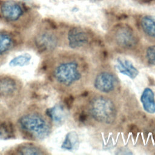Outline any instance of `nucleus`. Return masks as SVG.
<instances>
[{
  "label": "nucleus",
  "instance_id": "f3484780",
  "mask_svg": "<svg viewBox=\"0 0 155 155\" xmlns=\"http://www.w3.org/2000/svg\"><path fill=\"white\" fill-rule=\"evenodd\" d=\"M31 60L30 54L25 53L19 54L13 58L9 62V66L11 67H22L28 65Z\"/></svg>",
  "mask_w": 155,
  "mask_h": 155
},
{
  "label": "nucleus",
  "instance_id": "423d86ee",
  "mask_svg": "<svg viewBox=\"0 0 155 155\" xmlns=\"http://www.w3.org/2000/svg\"><path fill=\"white\" fill-rule=\"evenodd\" d=\"M22 44L21 39L16 34L0 30V67L6 62L11 53L19 48Z\"/></svg>",
  "mask_w": 155,
  "mask_h": 155
},
{
  "label": "nucleus",
  "instance_id": "9b49d317",
  "mask_svg": "<svg viewBox=\"0 0 155 155\" xmlns=\"http://www.w3.org/2000/svg\"><path fill=\"white\" fill-rule=\"evenodd\" d=\"M88 34L82 28L74 27L67 33V41L70 48L78 49L86 45L89 42Z\"/></svg>",
  "mask_w": 155,
  "mask_h": 155
},
{
  "label": "nucleus",
  "instance_id": "dca6fc26",
  "mask_svg": "<svg viewBox=\"0 0 155 155\" xmlns=\"http://www.w3.org/2000/svg\"><path fill=\"white\" fill-rule=\"evenodd\" d=\"M140 25L146 35L155 38V19L150 16H144L140 19Z\"/></svg>",
  "mask_w": 155,
  "mask_h": 155
},
{
  "label": "nucleus",
  "instance_id": "39448f33",
  "mask_svg": "<svg viewBox=\"0 0 155 155\" xmlns=\"http://www.w3.org/2000/svg\"><path fill=\"white\" fill-rule=\"evenodd\" d=\"M59 38L50 29H39L33 36L31 47L38 54L48 55L59 45Z\"/></svg>",
  "mask_w": 155,
  "mask_h": 155
},
{
  "label": "nucleus",
  "instance_id": "f03ea898",
  "mask_svg": "<svg viewBox=\"0 0 155 155\" xmlns=\"http://www.w3.org/2000/svg\"><path fill=\"white\" fill-rule=\"evenodd\" d=\"M24 87L16 76L0 74V120L11 121L22 109L24 100Z\"/></svg>",
  "mask_w": 155,
  "mask_h": 155
},
{
  "label": "nucleus",
  "instance_id": "1a4fd4ad",
  "mask_svg": "<svg viewBox=\"0 0 155 155\" xmlns=\"http://www.w3.org/2000/svg\"><path fill=\"white\" fill-rule=\"evenodd\" d=\"M47 150L35 142H27L10 148L6 154L17 155H42L47 154Z\"/></svg>",
  "mask_w": 155,
  "mask_h": 155
},
{
  "label": "nucleus",
  "instance_id": "f8f14e48",
  "mask_svg": "<svg viewBox=\"0 0 155 155\" xmlns=\"http://www.w3.org/2000/svg\"><path fill=\"white\" fill-rule=\"evenodd\" d=\"M114 67L119 73L131 79H134L139 73L138 69L133 62L125 58L118 57L116 59Z\"/></svg>",
  "mask_w": 155,
  "mask_h": 155
},
{
  "label": "nucleus",
  "instance_id": "ddd939ff",
  "mask_svg": "<svg viewBox=\"0 0 155 155\" xmlns=\"http://www.w3.org/2000/svg\"><path fill=\"white\" fill-rule=\"evenodd\" d=\"M143 110L149 114L155 113V94L150 87H146L142 92L140 98Z\"/></svg>",
  "mask_w": 155,
  "mask_h": 155
},
{
  "label": "nucleus",
  "instance_id": "2eb2a0df",
  "mask_svg": "<svg viewBox=\"0 0 155 155\" xmlns=\"http://www.w3.org/2000/svg\"><path fill=\"white\" fill-rule=\"evenodd\" d=\"M45 112L52 123L56 124H61L63 123L67 116L65 110L62 105L59 104L48 108Z\"/></svg>",
  "mask_w": 155,
  "mask_h": 155
},
{
  "label": "nucleus",
  "instance_id": "7ed1b4c3",
  "mask_svg": "<svg viewBox=\"0 0 155 155\" xmlns=\"http://www.w3.org/2000/svg\"><path fill=\"white\" fill-rule=\"evenodd\" d=\"M50 80L59 86L68 87L79 81L82 74L78 63L73 61H61L47 65Z\"/></svg>",
  "mask_w": 155,
  "mask_h": 155
},
{
  "label": "nucleus",
  "instance_id": "6ab92c4d",
  "mask_svg": "<svg viewBox=\"0 0 155 155\" xmlns=\"http://www.w3.org/2000/svg\"><path fill=\"white\" fill-rule=\"evenodd\" d=\"M140 1H141L142 3H149L152 2L153 0H139Z\"/></svg>",
  "mask_w": 155,
  "mask_h": 155
},
{
  "label": "nucleus",
  "instance_id": "20e7f679",
  "mask_svg": "<svg viewBox=\"0 0 155 155\" xmlns=\"http://www.w3.org/2000/svg\"><path fill=\"white\" fill-rule=\"evenodd\" d=\"M89 112L95 120L105 124H112L117 116V110L113 101L104 96L92 99L89 105Z\"/></svg>",
  "mask_w": 155,
  "mask_h": 155
},
{
  "label": "nucleus",
  "instance_id": "6e6552de",
  "mask_svg": "<svg viewBox=\"0 0 155 155\" xmlns=\"http://www.w3.org/2000/svg\"><path fill=\"white\" fill-rule=\"evenodd\" d=\"M114 38L122 47L130 48L134 47L137 40L133 30L127 25H119L114 30Z\"/></svg>",
  "mask_w": 155,
  "mask_h": 155
},
{
  "label": "nucleus",
  "instance_id": "f257e3e1",
  "mask_svg": "<svg viewBox=\"0 0 155 155\" xmlns=\"http://www.w3.org/2000/svg\"><path fill=\"white\" fill-rule=\"evenodd\" d=\"M16 119L15 128L25 139L41 141L51 134L52 122L39 107L31 105L22 108Z\"/></svg>",
  "mask_w": 155,
  "mask_h": 155
},
{
  "label": "nucleus",
  "instance_id": "0eeeda50",
  "mask_svg": "<svg viewBox=\"0 0 155 155\" xmlns=\"http://www.w3.org/2000/svg\"><path fill=\"white\" fill-rule=\"evenodd\" d=\"M24 9L21 5L14 1H6L0 6V16L6 22L19 25V21L24 15Z\"/></svg>",
  "mask_w": 155,
  "mask_h": 155
},
{
  "label": "nucleus",
  "instance_id": "9d476101",
  "mask_svg": "<svg viewBox=\"0 0 155 155\" xmlns=\"http://www.w3.org/2000/svg\"><path fill=\"white\" fill-rule=\"evenodd\" d=\"M116 81L114 76L108 71H101L95 77L93 85L97 91L108 93L113 91L116 87Z\"/></svg>",
  "mask_w": 155,
  "mask_h": 155
},
{
  "label": "nucleus",
  "instance_id": "4468645a",
  "mask_svg": "<svg viewBox=\"0 0 155 155\" xmlns=\"http://www.w3.org/2000/svg\"><path fill=\"white\" fill-rule=\"evenodd\" d=\"M79 137L76 131L68 132L62 143L61 148L62 150L72 151L77 150L79 146Z\"/></svg>",
  "mask_w": 155,
  "mask_h": 155
},
{
  "label": "nucleus",
  "instance_id": "a211bd4d",
  "mask_svg": "<svg viewBox=\"0 0 155 155\" xmlns=\"http://www.w3.org/2000/svg\"><path fill=\"white\" fill-rule=\"evenodd\" d=\"M145 54L147 62L151 65H155V45L149 46L146 50Z\"/></svg>",
  "mask_w": 155,
  "mask_h": 155
}]
</instances>
